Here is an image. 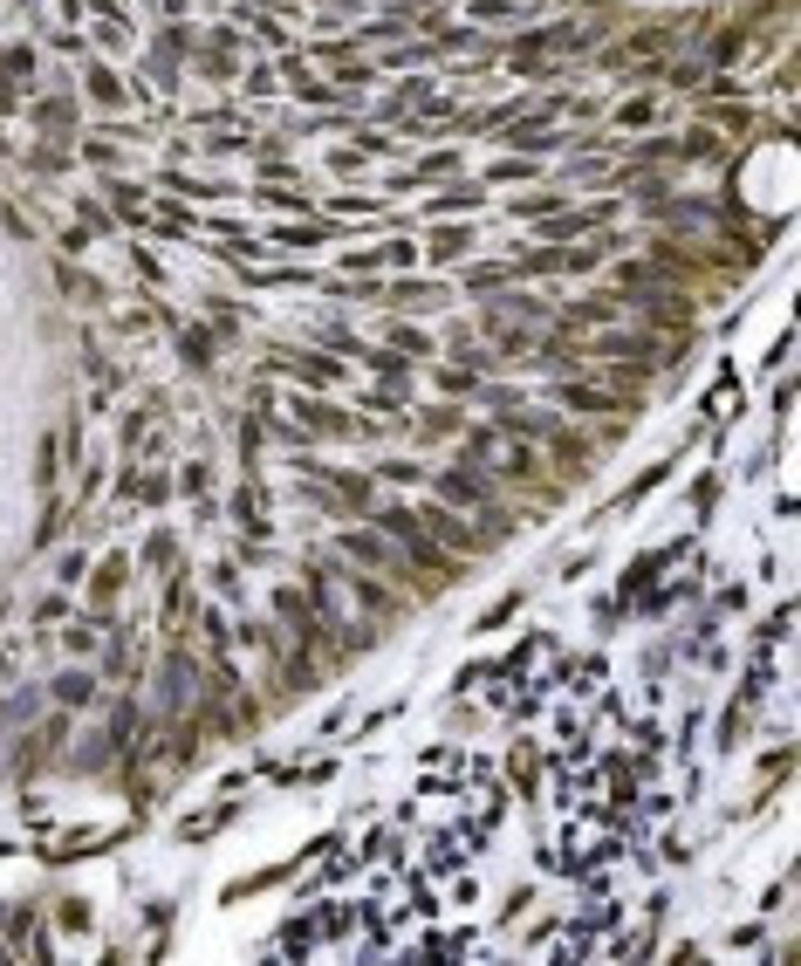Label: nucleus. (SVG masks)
<instances>
[{"label": "nucleus", "instance_id": "f257e3e1", "mask_svg": "<svg viewBox=\"0 0 801 966\" xmlns=\"http://www.w3.org/2000/svg\"><path fill=\"white\" fill-rule=\"evenodd\" d=\"M343 548H350L356 562H391V548L377 542V535H343Z\"/></svg>", "mask_w": 801, "mask_h": 966}, {"label": "nucleus", "instance_id": "f03ea898", "mask_svg": "<svg viewBox=\"0 0 801 966\" xmlns=\"http://www.w3.org/2000/svg\"><path fill=\"white\" fill-rule=\"evenodd\" d=\"M446 494L459 500V507H479V500H487V480L473 487V480H466V473H446Z\"/></svg>", "mask_w": 801, "mask_h": 966}]
</instances>
